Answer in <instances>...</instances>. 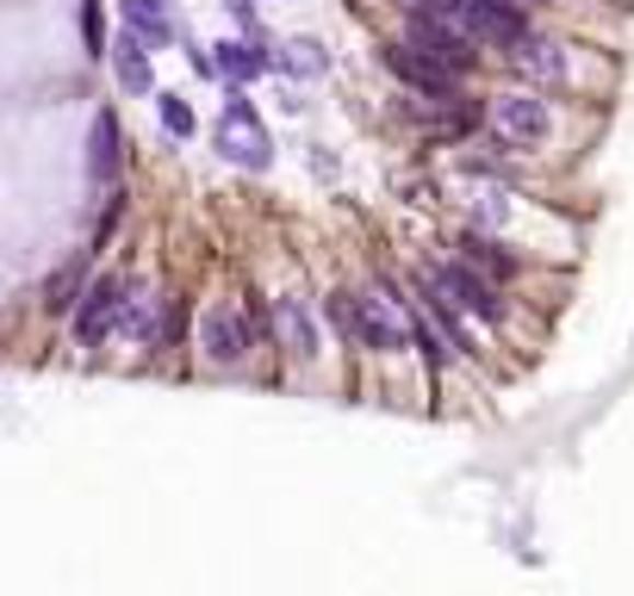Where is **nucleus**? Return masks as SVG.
Wrapping results in <instances>:
<instances>
[{
  "mask_svg": "<svg viewBox=\"0 0 634 596\" xmlns=\"http://www.w3.org/2000/svg\"><path fill=\"white\" fill-rule=\"evenodd\" d=\"M461 261H466V268H480L485 280H492V273H498V280H510V273H517V255L504 249V243H492V236H480V231L461 236Z\"/></svg>",
  "mask_w": 634,
  "mask_h": 596,
  "instance_id": "f3484780",
  "label": "nucleus"
},
{
  "mask_svg": "<svg viewBox=\"0 0 634 596\" xmlns=\"http://www.w3.org/2000/svg\"><path fill=\"white\" fill-rule=\"evenodd\" d=\"M211 69L231 87H250V81H262L274 69V50L262 38H224V44H211Z\"/></svg>",
  "mask_w": 634,
  "mask_h": 596,
  "instance_id": "9d476101",
  "label": "nucleus"
},
{
  "mask_svg": "<svg viewBox=\"0 0 634 596\" xmlns=\"http://www.w3.org/2000/svg\"><path fill=\"white\" fill-rule=\"evenodd\" d=\"M255 342H262V336H255L243 305H211L206 317H199V354H206V366H243Z\"/></svg>",
  "mask_w": 634,
  "mask_h": 596,
  "instance_id": "423d86ee",
  "label": "nucleus"
},
{
  "mask_svg": "<svg viewBox=\"0 0 634 596\" xmlns=\"http://www.w3.org/2000/svg\"><path fill=\"white\" fill-rule=\"evenodd\" d=\"M118 162H125V150H118V118H113V113H94V143H88V174H94L100 187H113V180H118Z\"/></svg>",
  "mask_w": 634,
  "mask_h": 596,
  "instance_id": "2eb2a0df",
  "label": "nucleus"
},
{
  "mask_svg": "<svg viewBox=\"0 0 634 596\" xmlns=\"http://www.w3.org/2000/svg\"><path fill=\"white\" fill-rule=\"evenodd\" d=\"M155 118H162V131L181 137V143H187V137L199 131V118H193V106H187L181 94H155Z\"/></svg>",
  "mask_w": 634,
  "mask_h": 596,
  "instance_id": "aec40b11",
  "label": "nucleus"
},
{
  "mask_svg": "<svg viewBox=\"0 0 634 596\" xmlns=\"http://www.w3.org/2000/svg\"><path fill=\"white\" fill-rule=\"evenodd\" d=\"M423 280L442 292V299H448L454 311H461V317H480V324H498V317H504L498 287H492V280H485L480 268H466V261H442V268H429Z\"/></svg>",
  "mask_w": 634,
  "mask_h": 596,
  "instance_id": "0eeeda50",
  "label": "nucleus"
},
{
  "mask_svg": "<svg viewBox=\"0 0 634 596\" xmlns=\"http://www.w3.org/2000/svg\"><path fill=\"white\" fill-rule=\"evenodd\" d=\"M274 69H280V75H292V81H318V75L330 69V57H324V44H318V38H292V44H280Z\"/></svg>",
  "mask_w": 634,
  "mask_h": 596,
  "instance_id": "a211bd4d",
  "label": "nucleus"
},
{
  "mask_svg": "<svg viewBox=\"0 0 634 596\" xmlns=\"http://www.w3.org/2000/svg\"><path fill=\"white\" fill-rule=\"evenodd\" d=\"M94 287V249H81V255H69L57 273H50V287H44V311L50 317H76V305H81V292Z\"/></svg>",
  "mask_w": 634,
  "mask_h": 596,
  "instance_id": "9b49d317",
  "label": "nucleus"
},
{
  "mask_svg": "<svg viewBox=\"0 0 634 596\" xmlns=\"http://www.w3.org/2000/svg\"><path fill=\"white\" fill-rule=\"evenodd\" d=\"M385 69H392L411 94H423V100H448V94H454V81H461V75H448L442 62H429L423 50H411L404 38L385 44Z\"/></svg>",
  "mask_w": 634,
  "mask_h": 596,
  "instance_id": "1a4fd4ad",
  "label": "nucleus"
},
{
  "mask_svg": "<svg viewBox=\"0 0 634 596\" xmlns=\"http://www.w3.org/2000/svg\"><path fill=\"white\" fill-rule=\"evenodd\" d=\"M125 305H131V280H125V273H94V287L81 292L76 317H69L76 348H106L113 342L118 324H125Z\"/></svg>",
  "mask_w": 634,
  "mask_h": 596,
  "instance_id": "20e7f679",
  "label": "nucleus"
},
{
  "mask_svg": "<svg viewBox=\"0 0 634 596\" xmlns=\"http://www.w3.org/2000/svg\"><path fill=\"white\" fill-rule=\"evenodd\" d=\"M330 324L343 329V342L367 348V354H404L411 348V317L399 311L392 292H336Z\"/></svg>",
  "mask_w": 634,
  "mask_h": 596,
  "instance_id": "f257e3e1",
  "label": "nucleus"
},
{
  "mask_svg": "<svg viewBox=\"0 0 634 596\" xmlns=\"http://www.w3.org/2000/svg\"><path fill=\"white\" fill-rule=\"evenodd\" d=\"M510 62H517V75L541 81V87H560V81H566V50H560L554 38H541V32H529V38L510 50Z\"/></svg>",
  "mask_w": 634,
  "mask_h": 596,
  "instance_id": "ddd939ff",
  "label": "nucleus"
},
{
  "mask_svg": "<svg viewBox=\"0 0 634 596\" xmlns=\"http://www.w3.org/2000/svg\"><path fill=\"white\" fill-rule=\"evenodd\" d=\"M125 32H137L150 50H155V44H169L174 38L169 0H125Z\"/></svg>",
  "mask_w": 634,
  "mask_h": 596,
  "instance_id": "dca6fc26",
  "label": "nucleus"
},
{
  "mask_svg": "<svg viewBox=\"0 0 634 596\" xmlns=\"http://www.w3.org/2000/svg\"><path fill=\"white\" fill-rule=\"evenodd\" d=\"M218 155L237 162V168H250V174L274 168V137H268V125H262V113L243 100V87H231V100H224V118H218Z\"/></svg>",
  "mask_w": 634,
  "mask_h": 596,
  "instance_id": "7ed1b4c3",
  "label": "nucleus"
},
{
  "mask_svg": "<svg viewBox=\"0 0 634 596\" xmlns=\"http://www.w3.org/2000/svg\"><path fill=\"white\" fill-rule=\"evenodd\" d=\"M181 329H187V305L174 292H155V348H174Z\"/></svg>",
  "mask_w": 634,
  "mask_h": 596,
  "instance_id": "6ab92c4d",
  "label": "nucleus"
},
{
  "mask_svg": "<svg viewBox=\"0 0 634 596\" xmlns=\"http://www.w3.org/2000/svg\"><path fill=\"white\" fill-rule=\"evenodd\" d=\"M113 75H118V87L125 94H150L155 100V75H150V44L137 38V32H125V38L113 44Z\"/></svg>",
  "mask_w": 634,
  "mask_h": 596,
  "instance_id": "4468645a",
  "label": "nucleus"
},
{
  "mask_svg": "<svg viewBox=\"0 0 634 596\" xmlns=\"http://www.w3.org/2000/svg\"><path fill=\"white\" fill-rule=\"evenodd\" d=\"M274 336L292 361H318V317L306 311V299H280L274 305Z\"/></svg>",
  "mask_w": 634,
  "mask_h": 596,
  "instance_id": "f8f14e48",
  "label": "nucleus"
},
{
  "mask_svg": "<svg viewBox=\"0 0 634 596\" xmlns=\"http://www.w3.org/2000/svg\"><path fill=\"white\" fill-rule=\"evenodd\" d=\"M404 44L423 50L429 62H442L448 75H466V69L480 62V44L466 38V32H454V25H448L442 13H429V7H411V20H404Z\"/></svg>",
  "mask_w": 634,
  "mask_h": 596,
  "instance_id": "39448f33",
  "label": "nucleus"
},
{
  "mask_svg": "<svg viewBox=\"0 0 634 596\" xmlns=\"http://www.w3.org/2000/svg\"><path fill=\"white\" fill-rule=\"evenodd\" d=\"M492 131H498L504 150H541L554 131V113L535 94H498L492 100Z\"/></svg>",
  "mask_w": 634,
  "mask_h": 596,
  "instance_id": "6e6552de",
  "label": "nucleus"
},
{
  "mask_svg": "<svg viewBox=\"0 0 634 596\" xmlns=\"http://www.w3.org/2000/svg\"><path fill=\"white\" fill-rule=\"evenodd\" d=\"M81 32H88V50H94V57H106V20H100L94 0H81Z\"/></svg>",
  "mask_w": 634,
  "mask_h": 596,
  "instance_id": "412c9836",
  "label": "nucleus"
},
{
  "mask_svg": "<svg viewBox=\"0 0 634 596\" xmlns=\"http://www.w3.org/2000/svg\"><path fill=\"white\" fill-rule=\"evenodd\" d=\"M429 13H442L454 32H466L473 44H498V50H517L529 38V13L522 0H417Z\"/></svg>",
  "mask_w": 634,
  "mask_h": 596,
  "instance_id": "f03ea898",
  "label": "nucleus"
}]
</instances>
